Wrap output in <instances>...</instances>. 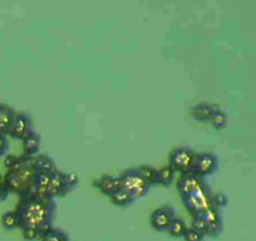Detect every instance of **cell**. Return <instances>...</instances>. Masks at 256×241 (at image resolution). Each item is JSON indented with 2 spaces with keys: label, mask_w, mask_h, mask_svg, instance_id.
Masks as SVG:
<instances>
[{
  "label": "cell",
  "mask_w": 256,
  "mask_h": 241,
  "mask_svg": "<svg viewBox=\"0 0 256 241\" xmlns=\"http://www.w3.org/2000/svg\"><path fill=\"white\" fill-rule=\"evenodd\" d=\"M66 183L68 185V188L73 191L74 188H77V185L80 183V177L77 173H66Z\"/></svg>",
  "instance_id": "obj_28"
},
{
  "label": "cell",
  "mask_w": 256,
  "mask_h": 241,
  "mask_svg": "<svg viewBox=\"0 0 256 241\" xmlns=\"http://www.w3.org/2000/svg\"><path fill=\"white\" fill-rule=\"evenodd\" d=\"M8 197H9V193H8V191H6V188H4L3 180H0V201L6 200Z\"/></svg>",
  "instance_id": "obj_31"
},
{
  "label": "cell",
  "mask_w": 256,
  "mask_h": 241,
  "mask_svg": "<svg viewBox=\"0 0 256 241\" xmlns=\"http://www.w3.org/2000/svg\"><path fill=\"white\" fill-rule=\"evenodd\" d=\"M16 113L18 111L14 110L12 106L0 103V134L9 136L10 127H12V123L14 120Z\"/></svg>",
  "instance_id": "obj_14"
},
{
  "label": "cell",
  "mask_w": 256,
  "mask_h": 241,
  "mask_svg": "<svg viewBox=\"0 0 256 241\" xmlns=\"http://www.w3.org/2000/svg\"><path fill=\"white\" fill-rule=\"evenodd\" d=\"M181 200H182L184 205H185L186 211L190 213L191 217L202 215L214 207L212 205V191H210L208 183L200 187L198 190H195L190 195L181 198Z\"/></svg>",
  "instance_id": "obj_3"
},
{
  "label": "cell",
  "mask_w": 256,
  "mask_h": 241,
  "mask_svg": "<svg viewBox=\"0 0 256 241\" xmlns=\"http://www.w3.org/2000/svg\"><path fill=\"white\" fill-rule=\"evenodd\" d=\"M32 164L37 173H54L56 170H58L53 158L47 154H40V153L34 157H32Z\"/></svg>",
  "instance_id": "obj_15"
},
{
  "label": "cell",
  "mask_w": 256,
  "mask_h": 241,
  "mask_svg": "<svg viewBox=\"0 0 256 241\" xmlns=\"http://www.w3.org/2000/svg\"><path fill=\"white\" fill-rule=\"evenodd\" d=\"M37 173L32 164V157L22 158L16 166L10 170H6L3 174V184L9 194H16L18 197L33 193L37 180Z\"/></svg>",
  "instance_id": "obj_2"
},
{
  "label": "cell",
  "mask_w": 256,
  "mask_h": 241,
  "mask_svg": "<svg viewBox=\"0 0 256 241\" xmlns=\"http://www.w3.org/2000/svg\"><path fill=\"white\" fill-rule=\"evenodd\" d=\"M175 217H176V211L172 205H162V207H158L156 208L151 215H150V224L151 227L156 230V231L164 232L168 230L170 224L172 222Z\"/></svg>",
  "instance_id": "obj_8"
},
{
  "label": "cell",
  "mask_w": 256,
  "mask_h": 241,
  "mask_svg": "<svg viewBox=\"0 0 256 241\" xmlns=\"http://www.w3.org/2000/svg\"><path fill=\"white\" fill-rule=\"evenodd\" d=\"M40 241H70V237L68 234L62 230V228H56V227H52L50 230H47Z\"/></svg>",
  "instance_id": "obj_21"
},
{
  "label": "cell",
  "mask_w": 256,
  "mask_h": 241,
  "mask_svg": "<svg viewBox=\"0 0 256 241\" xmlns=\"http://www.w3.org/2000/svg\"><path fill=\"white\" fill-rule=\"evenodd\" d=\"M140 173V176L146 180V183L150 187L156 185V176H158V168L154 166H150V164H141L140 167H136Z\"/></svg>",
  "instance_id": "obj_18"
},
{
  "label": "cell",
  "mask_w": 256,
  "mask_h": 241,
  "mask_svg": "<svg viewBox=\"0 0 256 241\" xmlns=\"http://www.w3.org/2000/svg\"><path fill=\"white\" fill-rule=\"evenodd\" d=\"M120 185L122 190H126L128 194L132 195L134 200L142 198L150 193V185L146 184V180L140 176L138 170L136 167L132 168H126L118 176Z\"/></svg>",
  "instance_id": "obj_5"
},
{
  "label": "cell",
  "mask_w": 256,
  "mask_h": 241,
  "mask_svg": "<svg viewBox=\"0 0 256 241\" xmlns=\"http://www.w3.org/2000/svg\"><path fill=\"white\" fill-rule=\"evenodd\" d=\"M229 203L228 195L225 193H212V205L216 207V208H224L226 207Z\"/></svg>",
  "instance_id": "obj_25"
},
{
  "label": "cell",
  "mask_w": 256,
  "mask_h": 241,
  "mask_svg": "<svg viewBox=\"0 0 256 241\" xmlns=\"http://www.w3.org/2000/svg\"><path fill=\"white\" fill-rule=\"evenodd\" d=\"M191 228H194L195 231H198L200 234H202L204 237H208V225H206V222H205L202 215L192 217Z\"/></svg>",
  "instance_id": "obj_24"
},
{
  "label": "cell",
  "mask_w": 256,
  "mask_h": 241,
  "mask_svg": "<svg viewBox=\"0 0 256 241\" xmlns=\"http://www.w3.org/2000/svg\"><path fill=\"white\" fill-rule=\"evenodd\" d=\"M40 146H42V136L37 131H33L30 136L23 140V156L34 157L40 151Z\"/></svg>",
  "instance_id": "obj_16"
},
{
  "label": "cell",
  "mask_w": 256,
  "mask_h": 241,
  "mask_svg": "<svg viewBox=\"0 0 256 241\" xmlns=\"http://www.w3.org/2000/svg\"><path fill=\"white\" fill-rule=\"evenodd\" d=\"M196 156H198V153L191 147H186V146L175 147L170 153L168 166L174 170V173H178L180 176L194 173V166H195Z\"/></svg>",
  "instance_id": "obj_4"
},
{
  "label": "cell",
  "mask_w": 256,
  "mask_h": 241,
  "mask_svg": "<svg viewBox=\"0 0 256 241\" xmlns=\"http://www.w3.org/2000/svg\"><path fill=\"white\" fill-rule=\"evenodd\" d=\"M110 200L111 203L114 204V205H117V207H120V208H127L130 205H132V203L136 201L132 198V195L128 194L127 191L122 190V188H118L114 194H111Z\"/></svg>",
  "instance_id": "obj_17"
},
{
  "label": "cell",
  "mask_w": 256,
  "mask_h": 241,
  "mask_svg": "<svg viewBox=\"0 0 256 241\" xmlns=\"http://www.w3.org/2000/svg\"><path fill=\"white\" fill-rule=\"evenodd\" d=\"M33 131H34V124H33L32 116L26 111H18L14 116V120L12 123V127H10V137L23 141Z\"/></svg>",
  "instance_id": "obj_6"
},
{
  "label": "cell",
  "mask_w": 256,
  "mask_h": 241,
  "mask_svg": "<svg viewBox=\"0 0 256 241\" xmlns=\"http://www.w3.org/2000/svg\"><path fill=\"white\" fill-rule=\"evenodd\" d=\"M174 177L175 173L174 170L171 167L162 166L161 168H158V176H156V184L158 185H164V187H170L174 183Z\"/></svg>",
  "instance_id": "obj_20"
},
{
  "label": "cell",
  "mask_w": 256,
  "mask_h": 241,
  "mask_svg": "<svg viewBox=\"0 0 256 241\" xmlns=\"http://www.w3.org/2000/svg\"><path fill=\"white\" fill-rule=\"evenodd\" d=\"M20 158H22V156H13V154H6V156H4V167H6V170H10V168H13V167L16 166L18 161H20Z\"/></svg>",
  "instance_id": "obj_29"
},
{
  "label": "cell",
  "mask_w": 256,
  "mask_h": 241,
  "mask_svg": "<svg viewBox=\"0 0 256 241\" xmlns=\"http://www.w3.org/2000/svg\"><path fill=\"white\" fill-rule=\"evenodd\" d=\"M8 151H9V140H8V136L0 134V157L6 156Z\"/></svg>",
  "instance_id": "obj_30"
},
{
  "label": "cell",
  "mask_w": 256,
  "mask_h": 241,
  "mask_svg": "<svg viewBox=\"0 0 256 241\" xmlns=\"http://www.w3.org/2000/svg\"><path fill=\"white\" fill-rule=\"evenodd\" d=\"M2 225H3L4 230H9V231L18 228V218L14 210L3 213V215H2Z\"/></svg>",
  "instance_id": "obj_23"
},
{
  "label": "cell",
  "mask_w": 256,
  "mask_h": 241,
  "mask_svg": "<svg viewBox=\"0 0 256 241\" xmlns=\"http://www.w3.org/2000/svg\"><path fill=\"white\" fill-rule=\"evenodd\" d=\"M182 238L185 241H204L205 240V237H204L202 234H200L198 231H195V230H194V228H191V227H188V228H186V231H185V234H184Z\"/></svg>",
  "instance_id": "obj_27"
},
{
  "label": "cell",
  "mask_w": 256,
  "mask_h": 241,
  "mask_svg": "<svg viewBox=\"0 0 256 241\" xmlns=\"http://www.w3.org/2000/svg\"><path fill=\"white\" fill-rule=\"evenodd\" d=\"M22 235H23V238L26 241H36L40 240L43 234L37 228H23L22 230Z\"/></svg>",
  "instance_id": "obj_26"
},
{
  "label": "cell",
  "mask_w": 256,
  "mask_h": 241,
  "mask_svg": "<svg viewBox=\"0 0 256 241\" xmlns=\"http://www.w3.org/2000/svg\"><path fill=\"white\" fill-rule=\"evenodd\" d=\"M18 228H37L42 234L53 227L57 213V203L53 198L42 197L36 193L20 197L16 205Z\"/></svg>",
  "instance_id": "obj_1"
},
{
  "label": "cell",
  "mask_w": 256,
  "mask_h": 241,
  "mask_svg": "<svg viewBox=\"0 0 256 241\" xmlns=\"http://www.w3.org/2000/svg\"><path fill=\"white\" fill-rule=\"evenodd\" d=\"M216 107H218V106L210 104V103L206 102L198 103V104L192 106L191 110H190V114H191V117L194 120L205 123V121L210 120V117H212L214 111L216 110Z\"/></svg>",
  "instance_id": "obj_13"
},
{
  "label": "cell",
  "mask_w": 256,
  "mask_h": 241,
  "mask_svg": "<svg viewBox=\"0 0 256 241\" xmlns=\"http://www.w3.org/2000/svg\"><path fill=\"white\" fill-rule=\"evenodd\" d=\"M204 184H206L205 178H201L194 173H188V174H181L180 178L176 180V190H178L180 197L184 198V197L194 193L195 190H198Z\"/></svg>",
  "instance_id": "obj_9"
},
{
  "label": "cell",
  "mask_w": 256,
  "mask_h": 241,
  "mask_svg": "<svg viewBox=\"0 0 256 241\" xmlns=\"http://www.w3.org/2000/svg\"><path fill=\"white\" fill-rule=\"evenodd\" d=\"M220 168V157L215 153H198L195 166H194V174L200 176L201 178L212 176L218 171Z\"/></svg>",
  "instance_id": "obj_7"
},
{
  "label": "cell",
  "mask_w": 256,
  "mask_h": 241,
  "mask_svg": "<svg viewBox=\"0 0 256 241\" xmlns=\"http://www.w3.org/2000/svg\"><path fill=\"white\" fill-rule=\"evenodd\" d=\"M210 121V124L214 126V129L224 130L226 127V124H228V114L222 110V109L216 107V110L214 111V114H212Z\"/></svg>",
  "instance_id": "obj_22"
},
{
  "label": "cell",
  "mask_w": 256,
  "mask_h": 241,
  "mask_svg": "<svg viewBox=\"0 0 256 241\" xmlns=\"http://www.w3.org/2000/svg\"><path fill=\"white\" fill-rule=\"evenodd\" d=\"M204 220L208 225V237L210 238H216L224 232V220H222V214L220 208L212 207L206 213L202 214Z\"/></svg>",
  "instance_id": "obj_11"
},
{
  "label": "cell",
  "mask_w": 256,
  "mask_h": 241,
  "mask_svg": "<svg viewBox=\"0 0 256 241\" xmlns=\"http://www.w3.org/2000/svg\"><path fill=\"white\" fill-rule=\"evenodd\" d=\"M0 180H3V174H2V171H0Z\"/></svg>",
  "instance_id": "obj_32"
},
{
  "label": "cell",
  "mask_w": 256,
  "mask_h": 241,
  "mask_svg": "<svg viewBox=\"0 0 256 241\" xmlns=\"http://www.w3.org/2000/svg\"><path fill=\"white\" fill-rule=\"evenodd\" d=\"M92 185L100 191L101 194L110 197L111 194H114L118 188H121L120 185V178L116 176H110V174H104L100 178H97Z\"/></svg>",
  "instance_id": "obj_12"
},
{
  "label": "cell",
  "mask_w": 256,
  "mask_h": 241,
  "mask_svg": "<svg viewBox=\"0 0 256 241\" xmlns=\"http://www.w3.org/2000/svg\"><path fill=\"white\" fill-rule=\"evenodd\" d=\"M70 193H72V190L66 183V173L60 171V170H56L54 173H52L50 185H48V197L56 200L58 197H66Z\"/></svg>",
  "instance_id": "obj_10"
},
{
  "label": "cell",
  "mask_w": 256,
  "mask_h": 241,
  "mask_svg": "<svg viewBox=\"0 0 256 241\" xmlns=\"http://www.w3.org/2000/svg\"><path fill=\"white\" fill-rule=\"evenodd\" d=\"M186 228H188V225H186L185 220L176 215L174 220H172V222L170 224L166 232H168L172 238H182L184 234L186 231Z\"/></svg>",
  "instance_id": "obj_19"
}]
</instances>
